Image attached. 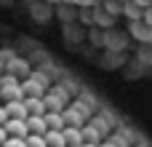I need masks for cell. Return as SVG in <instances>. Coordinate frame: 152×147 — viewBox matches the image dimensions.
Instances as JSON below:
<instances>
[{"label": "cell", "mask_w": 152, "mask_h": 147, "mask_svg": "<svg viewBox=\"0 0 152 147\" xmlns=\"http://www.w3.org/2000/svg\"><path fill=\"white\" fill-rule=\"evenodd\" d=\"M0 59H3V67H5V70H8V67H11V62H13V59H16V56H13V51H11V48H5V51H3V54H0Z\"/></svg>", "instance_id": "19"}, {"label": "cell", "mask_w": 152, "mask_h": 147, "mask_svg": "<svg viewBox=\"0 0 152 147\" xmlns=\"http://www.w3.org/2000/svg\"><path fill=\"white\" fill-rule=\"evenodd\" d=\"M59 19H61V21H72V19H75L72 3H59Z\"/></svg>", "instance_id": "15"}, {"label": "cell", "mask_w": 152, "mask_h": 147, "mask_svg": "<svg viewBox=\"0 0 152 147\" xmlns=\"http://www.w3.org/2000/svg\"><path fill=\"white\" fill-rule=\"evenodd\" d=\"M83 147H102V142H83Z\"/></svg>", "instance_id": "22"}, {"label": "cell", "mask_w": 152, "mask_h": 147, "mask_svg": "<svg viewBox=\"0 0 152 147\" xmlns=\"http://www.w3.org/2000/svg\"><path fill=\"white\" fill-rule=\"evenodd\" d=\"M45 75L43 72H32L27 80H24V91H27V96H45L43 91H45Z\"/></svg>", "instance_id": "2"}, {"label": "cell", "mask_w": 152, "mask_h": 147, "mask_svg": "<svg viewBox=\"0 0 152 147\" xmlns=\"http://www.w3.org/2000/svg\"><path fill=\"white\" fill-rule=\"evenodd\" d=\"M144 11H147V8H142V5H139V3H134V0H128V3L123 5V13H126L131 21H136V19H144Z\"/></svg>", "instance_id": "10"}, {"label": "cell", "mask_w": 152, "mask_h": 147, "mask_svg": "<svg viewBox=\"0 0 152 147\" xmlns=\"http://www.w3.org/2000/svg\"><path fill=\"white\" fill-rule=\"evenodd\" d=\"M5 129H8L11 137H29V123H27V118H11V121L5 123Z\"/></svg>", "instance_id": "5"}, {"label": "cell", "mask_w": 152, "mask_h": 147, "mask_svg": "<svg viewBox=\"0 0 152 147\" xmlns=\"http://www.w3.org/2000/svg\"><path fill=\"white\" fill-rule=\"evenodd\" d=\"M120 3H128V0H120Z\"/></svg>", "instance_id": "24"}, {"label": "cell", "mask_w": 152, "mask_h": 147, "mask_svg": "<svg viewBox=\"0 0 152 147\" xmlns=\"http://www.w3.org/2000/svg\"><path fill=\"white\" fill-rule=\"evenodd\" d=\"M5 110L11 112V118H29L27 99H13V102H5Z\"/></svg>", "instance_id": "6"}, {"label": "cell", "mask_w": 152, "mask_h": 147, "mask_svg": "<svg viewBox=\"0 0 152 147\" xmlns=\"http://www.w3.org/2000/svg\"><path fill=\"white\" fill-rule=\"evenodd\" d=\"M134 3H139L142 8H150V5H152V0H134Z\"/></svg>", "instance_id": "21"}, {"label": "cell", "mask_w": 152, "mask_h": 147, "mask_svg": "<svg viewBox=\"0 0 152 147\" xmlns=\"http://www.w3.org/2000/svg\"><path fill=\"white\" fill-rule=\"evenodd\" d=\"M27 110H29V115H45L48 112L45 96H27Z\"/></svg>", "instance_id": "8"}, {"label": "cell", "mask_w": 152, "mask_h": 147, "mask_svg": "<svg viewBox=\"0 0 152 147\" xmlns=\"http://www.w3.org/2000/svg\"><path fill=\"white\" fill-rule=\"evenodd\" d=\"M3 147H29V145H27V137H11Z\"/></svg>", "instance_id": "17"}, {"label": "cell", "mask_w": 152, "mask_h": 147, "mask_svg": "<svg viewBox=\"0 0 152 147\" xmlns=\"http://www.w3.org/2000/svg\"><path fill=\"white\" fill-rule=\"evenodd\" d=\"M45 3H56V5H59V3H61V0H45Z\"/></svg>", "instance_id": "23"}, {"label": "cell", "mask_w": 152, "mask_h": 147, "mask_svg": "<svg viewBox=\"0 0 152 147\" xmlns=\"http://www.w3.org/2000/svg\"><path fill=\"white\" fill-rule=\"evenodd\" d=\"M83 139H86V142H104V134H102L94 123H86V126H83Z\"/></svg>", "instance_id": "13"}, {"label": "cell", "mask_w": 152, "mask_h": 147, "mask_svg": "<svg viewBox=\"0 0 152 147\" xmlns=\"http://www.w3.org/2000/svg\"><path fill=\"white\" fill-rule=\"evenodd\" d=\"M64 137H67V147H83V129L80 126H67L64 129Z\"/></svg>", "instance_id": "7"}, {"label": "cell", "mask_w": 152, "mask_h": 147, "mask_svg": "<svg viewBox=\"0 0 152 147\" xmlns=\"http://www.w3.org/2000/svg\"><path fill=\"white\" fill-rule=\"evenodd\" d=\"M88 123H94V126H96L102 134H107V131H110V123H104V118H91Z\"/></svg>", "instance_id": "20"}, {"label": "cell", "mask_w": 152, "mask_h": 147, "mask_svg": "<svg viewBox=\"0 0 152 147\" xmlns=\"http://www.w3.org/2000/svg\"><path fill=\"white\" fill-rule=\"evenodd\" d=\"M64 121H67V126H80V129H83V126L88 123V115L72 104V107H67V110H64Z\"/></svg>", "instance_id": "4"}, {"label": "cell", "mask_w": 152, "mask_h": 147, "mask_svg": "<svg viewBox=\"0 0 152 147\" xmlns=\"http://www.w3.org/2000/svg\"><path fill=\"white\" fill-rule=\"evenodd\" d=\"M29 3H32V0H29Z\"/></svg>", "instance_id": "25"}, {"label": "cell", "mask_w": 152, "mask_h": 147, "mask_svg": "<svg viewBox=\"0 0 152 147\" xmlns=\"http://www.w3.org/2000/svg\"><path fill=\"white\" fill-rule=\"evenodd\" d=\"M45 121H48V129H67L64 112H53V110H48V112H45Z\"/></svg>", "instance_id": "12"}, {"label": "cell", "mask_w": 152, "mask_h": 147, "mask_svg": "<svg viewBox=\"0 0 152 147\" xmlns=\"http://www.w3.org/2000/svg\"><path fill=\"white\" fill-rule=\"evenodd\" d=\"M102 147H126V139L123 137H112V139H104Z\"/></svg>", "instance_id": "18"}, {"label": "cell", "mask_w": 152, "mask_h": 147, "mask_svg": "<svg viewBox=\"0 0 152 147\" xmlns=\"http://www.w3.org/2000/svg\"><path fill=\"white\" fill-rule=\"evenodd\" d=\"M67 99H69L67 91L59 88V86L45 94V104H48V110H53V112H64V110H67Z\"/></svg>", "instance_id": "1"}, {"label": "cell", "mask_w": 152, "mask_h": 147, "mask_svg": "<svg viewBox=\"0 0 152 147\" xmlns=\"http://www.w3.org/2000/svg\"><path fill=\"white\" fill-rule=\"evenodd\" d=\"M32 16H35V21H45V19L51 16V5H37V3H32Z\"/></svg>", "instance_id": "14"}, {"label": "cell", "mask_w": 152, "mask_h": 147, "mask_svg": "<svg viewBox=\"0 0 152 147\" xmlns=\"http://www.w3.org/2000/svg\"><path fill=\"white\" fill-rule=\"evenodd\" d=\"M27 123H29V134H45V131H48V121H45V115H29Z\"/></svg>", "instance_id": "9"}, {"label": "cell", "mask_w": 152, "mask_h": 147, "mask_svg": "<svg viewBox=\"0 0 152 147\" xmlns=\"http://www.w3.org/2000/svg\"><path fill=\"white\" fill-rule=\"evenodd\" d=\"M27 145L29 147H48V139H45V134H29Z\"/></svg>", "instance_id": "16"}, {"label": "cell", "mask_w": 152, "mask_h": 147, "mask_svg": "<svg viewBox=\"0 0 152 147\" xmlns=\"http://www.w3.org/2000/svg\"><path fill=\"white\" fill-rule=\"evenodd\" d=\"M131 35H134L136 40H142V43H152V27L144 21V19L131 21Z\"/></svg>", "instance_id": "3"}, {"label": "cell", "mask_w": 152, "mask_h": 147, "mask_svg": "<svg viewBox=\"0 0 152 147\" xmlns=\"http://www.w3.org/2000/svg\"><path fill=\"white\" fill-rule=\"evenodd\" d=\"M5 72H13V75H21V78H29V75H32V72H29V64H27L24 59H13V62H11V67H8Z\"/></svg>", "instance_id": "11"}]
</instances>
